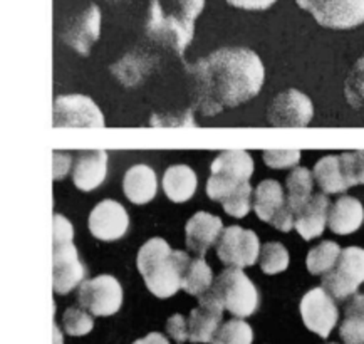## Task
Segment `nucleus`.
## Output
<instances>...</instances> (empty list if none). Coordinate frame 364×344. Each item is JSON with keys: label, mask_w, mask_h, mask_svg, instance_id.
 I'll return each instance as SVG.
<instances>
[{"label": "nucleus", "mask_w": 364, "mask_h": 344, "mask_svg": "<svg viewBox=\"0 0 364 344\" xmlns=\"http://www.w3.org/2000/svg\"><path fill=\"white\" fill-rule=\"evenodd\" d=\"M203 7L205 0H149L148 39L183 59L185 49L193 39L195 21Z\"/></svg>", "instance_id": "obj_2"}, {"label": "nucleus", "mask_w": 364, "mask_h": 344, "mask_svg": "<svg viewBox=\"0 0 364 344\" xmlns=\"http://www.w3.org/2000/svg\"><path fill=\"white\" fill-rule=\"evenodd\" d=\"M217 255L228 267H252L260 255L259 237L239 225L227 227L217 242Z\"/></svg>", "instance_id": "obj_11"}, {"label": "nucleus", "mask_w": 364, "mask_h": 344, "mask_svg": "<svg viewBox=\"0 0 364 344\" xmlns=\"http://www.w3.org/2000/svg\"><path fill=\"white\" fill-rule=\"evenodd\" d=\"M328 344H338V343H328Z\"/></svg>", "instance_id": "obj_42"}, {"label": "nucleus", "mask_w": 364, "mask_h": 344, "mask_svg": "<svg viewBox=\"0 0 364 344\" xmlns=\"http://www.w3.org/2000/svg\"><path fill=\"white\" fill-rule=\"evenodd\" d=\"M210 171L212 175L207 181V195L222 203L249 183L254 173V160L244 150L222 151L213 160Z\"/></svg>", "instance_id": "obj_5"}, {"label": "nucleus", "mask_w": 364, "mask_h": 344, "mask_svg": "<svg viewBox=\"0 0 364 344\" xmlns=\"http://www.w3.org/2000/svg\"><path fill=\"white\" fill-rule=\"evenodd\" d=\"M252 339L254 333L245 321L230 319L218 328L212 344H252Z\"/></svg>", "instance_id": "obj_31"}, {"label": "nucleus", "mask_w": 364, "mask_h": 344, "mask_svg": "<svg viewBox=\"0 0 364 344\" xmlns=\"http://www.w3.org/2000/svg\"><path fill=\"white\" fill-rule=\"evenodd\" d=\"M208 292L237 318H249L259 308V291L242 269L227 267Z\"/></svg>", "instance_id": "obj_6"}, {"label": "nucleus", "mask_w": 364, "mask_h": 344, "mask_svg": "<svg viewBox=\"0 0 364 344\" xmlns=\"http://www.w3.org/2000/svg\"><path fill=\"white\" fill-rule=\"evenodd\" d=\"M344 95L351 108L364 118V58L354 64L344 82Z\"/></svg>", "instance_id": "obj_30"}, {"label": "nucleus", "mask_w": 364, "mask_h": 344, "mask_svg": "<svg viewBox=\"0 0 364 344\" xmlns=\"http://www.w3.org/2000/svg\"><path fill=\"white\" fill-rule=\"evenodd\" d=\"M286 187L287 208L294 213V217H296L297 213L306 207V203L312 198L314 176H312V173L307 168L297 166V168H294L291 173H289L286 180Z\"/></svg>", "instance_id": "obj_25"}, {"label": "nucleus", "mask_w": 364, "mask_h": 344, "mask_svg": "<svg viewBox=\"0 0 364 344\" xmlns=\"http://www.w3.org/2000/svg\"><path fill=\"white\" fill-rule=\"evenodd\" d=\"M129 227L126 208L114 200H102L92 208L90 215V230L92 237L102 242L121 239Z\"/></svg>", "instance_id": "obj_16"}, {"label": "nucleus", "mask_w": 364, "mask_h": 344, "mask_svg": "<svg viewBox=\"0 0 364 344\" xmlns=\"http://www.w3.org/2000/svg\"><path fill=\"white\" fill-rule=\"evenodd\" d=\"M301 158V151L299 150H274L264 153L265 165L270 168H289V166H296Z\"/></svg>", "instance_id": "obj_36"}, {"label": "nucleus", "mask_w": 364, "mask_h": 344, "mask_svg": "<svg viewBox=\"0 0 364 344\" xmlns=\"http://www.w3.org/2000/svg\"><path fill=\"white\" fill-rule=\"evenodd\" d=\"M223 232V224L217 215L208 212H197L186 222V247L197 257H203L212 245H215Z\"/></svg>", "instance_id": "obj_19"}, {"label": "nucleus", "mask_w": 364, "mask_h": 344, "mask_svg": "<svg viewBox=\"0 0 364 344\" xmlns=\"http://www.w3.org/2000/svg\"><path fill=\"white\" fill-rule=\"evenodd\" d=\"M163 190L175 203H183L197 192V175L186 165L170 166L163 175Z\"/></svg>", "instance_id": "obj_24"}, {"label": "nucleus", "mask_w": 364, "mask_h": 344, "mask_svg": "<svg viewBox=\"0 0 364 344\" xmlns=\"http://www.w3.org/2000/svg\"><path fill=\"white\" fill-rule=\"evenodd\" d=\"M53 338H54V344H63V334H60V331H59V328L55 326H53Z\"/></svg>", "instance_id": "obj_41"}, {"label": "nucleus", "mask_w": 364, "mask_h": 344, "mask_svg": "<svg viewBox=\"0 0 364 344\" xmlns=\"http://www.w3.org/2000/svg\"><path fill=\"white\" fill-rule=\"evenodd\" d=\"M77 301L92 316H113L123 304V287L118 279L102 274L79 286Z\"/></svg>", "instance_id": "obj_9"}, {"label": "nucleus", "mask_w": 364, "mask_h": 344, "mask_svg": "<svg viewBox=\"0 0 364 344\" xmlns=\"http://www.w3.org/2000/svg\"><path fill=\"white\" fill-rule=\"evenodd\" d=\"M289 267V252L279 242H267L260 249V269L264 274L284 272Z\"/></svg>", "instance_id": "obj_32"}, {"label": "nucleus", "mask_w": 364, "mask_h": 344, "mask_svg": "<svg viewBox=\"0 0 364 344\" xmlns=\"http://www.w3.org/2000/svg\"><path fill=\"white\" fill-rule=\"evenodd\" d=\"M73 224L66 217L54 213L53 217V291L55 294H69L82 284L86 269L79 260L77 249L73 244Z\"/></svg>", "instance_id": "obj_4"}, {"label": "nucleus", "mask_w": 364, "mask_h": 344, "mask_svg": "<svg viewBox=\"0 0 364 344\" xmlns=\"http://www.w3.org/2000/svg\"><path fill=\"white\" fill-rule=\"evenodd\" d=\"M223 316V306L210 292L200 297L198 308L190 313L188 323V341L191 343H212L218 331Z\"/></svg>", "instance_id": "obj_17"}, {"label": "nucleus", "mask_w": 364, "mask_h": 344, "mask_svg": "<svg viewBox=\"0 0 364 344\" xmlns=\"http://www.w3.org/2000/svg\"><path fill=\"white\" fill-rule=\"evenodd\" d=\"M364 282V249L346 247L341 250V255L333 267V271L324 274L323 289L334 301H344L356 296L358 287Z\"/></svg>", "instance_id": "obj_7"}, {"label": "nucleus", "mask_w": 364, "mask_h": 344, "mask_svg": "<svg viewBox=\"0 0 364 344\" xmlns=\"http://www.w3.org/2000/svg\"><path fill=\"white\" fill-rule=\"evenodd\" d=\"M69 166H71V155L64 153H54V180H63L66 176Z\"/></svg>", "instance_id": "obj_39"}, {"label": "nucleus", "mask_w": 364, "mask_h": 344, "mask_svg": "<svg viewBox=\"0 0 364 344\" xmlns=\"http://www.w3.org/2000/svg\"><path fill=\"white\" fill-rule=\"evenodd\" d=\"M166 333L180 344L188 341V323L181 314H173L166 323Z\"/></svg>", "instance_id": "obj_37"}, {"label": "nucleus", "mask_w": 364, "mask_h": 344, "mask_svg": "<svg viewBox=\"0 0 364 344\" xmlns=\"http://www.w3.org/2000/svg\"><path fill=\"white\" fill-rule=\"evenodd\" d=\"M254 210L260 220L274 225L277 230L287 234L294 229L296 217L287 208L286 195L279 181H260L254 193Z\"/></svg>", "instance_id": "obj_12"}, {"label": "nucleus", "mask_w": 364, "mask_h": 344, "mask_svg": "<svg viewBox=\"0 0 364 344\" xmlns=\"http://www.w3.org/2000/svg\"><path fill=\"white\" fill-rule=\"evenodd\" d=\"M190 259L183 250H173L166 240L155 237L139 249L136 266L149 292L168 299L181 289V279Z\"/></svg>", "instance_id": "obj_3"}, {"label": "nucleus", "mask_w": 364, "mask_h": 344, "mask_svg": "<svg viewBox=\"0 0 364 344\" xmlns=\"http://www.w3.org/2000/svg\"><path fill=\"white\" fill-rule=\"evenodd\" d=\"M108 173V153L105 150H86L77 153L76 165H74L73 180L77 190L92 192L101 187Z\"/></svg>", "instance_id": "obj_20"}, {"label": "nucleus", "mask_w": 364, "mask_h": 344, "mask_svg": "<svg viewBox=\"0 0 364 344\" xmlns=\"http://www.w3.org/2000/svg\"><path fill=\"white\" fill-rule=\"evenodd\" d=\"M227 2L244 11H267L277 0H227Z\"/></svg>", "instance_id": "obj_38"}, {"label": "nucleus", "mask_w": 364, "mask_h": 344, "mask_svg": "<svg viewBox=\"0 0 364 344\" xmlns=\"http://www.w3.org/2000/svg\"><path fill=\"white\" fill-rule=\"evenodd\" d=\"M223 210H225L230 217L244 218L252 208V187L247 183L242 187L239 192H235L232 197H228L225 202H222Z\"/></svg>", "instance_id": "obj_35"}, {"label": "nucleus", "mask_w": 364, "mask_h": 344, "mask_svg": "<svg viewBox=\"0 0 364 344\" xmlns=\"http://www.w3.org/2000/svg\"><path fill=\"white\" fill-rule=\"evenodd\" d=\"M339 161L348 188L364 185V151H344Z\"/></svg>", "instance_id": "obj_33"}, {"label": "nucleus", "mask_w": 364, "mask_h": 344, "mask_svg": "<svg viewBox=\"0 0 364 344\" xmlns=\"http://www.w3.org/2000/svg\"><path fill=\"white\" fill-rule=\"evenodd\" d=\"M156 173L148 165H134L126 171L123 178V192L126 198L136 205L151 202L156 195Z\"/></svg>", "instance_id": "obj_22"}, {"label": "nucleus", "mask_w": 364, "mask_h": 344, "mask_svg": "<svg viewBox=\"0 0 364 344\" xmlns=\"http://www.w3.org/2000/svg\"><path fill=\"white\" fill-rule=\"evenodd\" d=\"M193 79L191 109L203 116H215L235 108L259 95L265 69L254 50L223 48L186 66Z\"/></svg>", "instance_id": "obj_1"}, {"label": "nucleus", "mask_w": 364, "mask_h": 344, "mask_svg": "<svg viewBox=\"0 0 364 344\" xmlns=\"http://www.w3.org/2000/svg\"><path fill=\"white\" fill-rule=\"evenodd\" d=\"M133 344H170V343H168V339L160 333H149L148 336L138 339V341H134Z\"/></svg>", "instance_id": "obj_40"}, {"label": "nucleus", "mask_w": 364, "mask_h": 344, "mask_svg": "<svg viewBox=\"0 0 364 344\" xmlns=\"http://www.w3.org/2000/svg\"><path fill=\"white\" fill-rule=\"evenodd\" d=\"M344 344H364V296L356 294L346 306L344 321L339 326Z\"/></svg>", "instance_id": "obj_27"}, {"label": "nucleus", "mask_w": 364, "mask_h": 344, "mask_svg": "<svg viewBox=\"0 0 364 344\" xmlns=\"http://www.w3.org/2000/svg\"><path fill=\"white\" fill-rule=\"evenodd\" d=\"M312 176H314L317 187L323 190L324 195L344 193L348 190L343 171H341L339 156L329 155L321 158L312 170Z\"/></svg>", "instance_id": "obj_26"}, {"label": "nucleus", "mask_w": 364, "mask_h": 344, "mask_svg": "<svg viewBox=\"0 0 364 344\" xmlns=\"http://www.w3.org/2000/svg\"><path fill=\"white\" fill-rule=\"evenodd\" d=\"M64 331L69 336H84V334L91 333L95 328V321L84 309L69 308L63 316Z\"/></svg>", "instance_id": "obj_34"}, {"label": "nucleus", "mask_w": 364, "mask_h": 344, "mask_svg": "<svg viewBox=\"0 0 364 344\" xmlns=\"http://www.w3.org/2000/svg\"><path fill=\"white\" fill-rule=\"evenodd\" d=\"M101 32V11L100 7L91 4L86 11L69 18L60 29V39L73 48L77 54L86 58L90 55L91 48L97 43Z\"/></svg>", "instance_id": "obj_15"}, {"label": "nucleus", "mask_w": 364, "mask_h": 344, "mask_svg": "<svg viewBox=\"0 0 364 344\" xmlns=\"http://www.w3.org/2000/svg\"><path fill=\"white\" fill-rule=\"evenodd\" d=\"M54 128H102L105 116L91 97L82 95L58 96L53 109Z\"/></svg>", "instance_id": "obj_10"}, {"label": "nucleus", "mask_w": 364, "mask_h": 344, "mask_svg": "<svg viewBox=\"0 0 364 344\" xmlns=\"http://www.w3.org/2000/svg\"><path fill=\"white\" fill-rule=\"evenodd\" d=\"M301 316L309 331L328 338L338 324L339 311L333 297L323 287H314L302 297Z\"/></svg>", "instance_id": "obj_14"}, {"label": "nucleus", "mask_w": 364, "mask_h": 344, "mask_svg": "<svg viewBox=\"0 0 364 344\" xmlns=\"http://www.w3.org/2000/svg\"><path fill=\"white\" fill-rule=\"evenodd\" d=\"M314 116V106L304 92L297 90L284 91L269 104L267 121L279 128H304Z\"/></svg>", "instance_id": "obj_13"}, {"label": "nucleus", "mask_w": 364, "mask_h": 344, "mask_svg": "<svg viewBox=\"0 0 364 344\" xmlns=\"http://www.w3.org/2000/svg\"><path fill=\"white\" fill-rule=\"evenodd\" d=\"M161 58L155 50L146 48H136L123 55L118 63L111 66V72L118 77V81L126 87L141 85L144 77L155 72Z\"/></svg>", "instance_id": "obj_18"}, {"label": "nucleus", "mask_w": 364, "mask_h": 344, "mask_svg": "<svg viewBox=\"0 0 364 344\" xmlns=\"http://www.w3.org/2000/svg\"><path fill=\"white\" fill-rule=\"evenodd\" d=\"M311 12L317 24L328 29L348 31L364 24V0H296Z\"/></svg>", "instance_id": "obj_8"}, {"label": "nucleus", "mask_w": 364, "mask_h": 344, "mask_svg": "<svg viewBox=\"0 0 364 344\" xmlns=\"http://www.w3.org/2000/svg\"><path fill=\"white\" fill-rule=\"evenodd\" d=\"M341 249L338 244L333 240H324L319 245H316L314 249H311L307 252L306 266L312 276H321V274H328L333 271V267L338 262Z\"/></svg>", "instance_id": "obj_29"}, {"label": "nucleus", "mask_w": 364, "mask_h": 344, "mask_svg": "<svg viewBox=\"0 0 364 344\" xmlns=\"http://www.w3.org/2000/svg\"><path fill=\"white\" fill-rule=\"evenodd\" d=\"M213 284V272L203 257H193L190 259L188 266H186L183 272V279H181V289L186 294L202 297L205 292L210 291Z\"/></svg>", "instance_id": "obj_28"}, {"label": "nucleus", "mask_w": 364, "mask_h": 344, "mask_svg": "<svg viewBox=\"0 0 364 344\" xmlns=\"http://www.w3.org/2000/svg\"><path fill=\"white\" fill-rule=\"evenodd\" d=\"M329 227L334 234L348 235L356 232L364 222V207L358 198L341 197L329 210Z\"/></svg>", "instance_id": "obj_23"}, {"label": "nucleus", "mask_w": 364, "mask_h": 344, "mask_svg": "<svg viewBox=\"0 0 364 344\" xmlns=\"http://www.w3.org/2000/svg\"><path fill=\"white\" fill-rule=\"evenodd\" d=\"M331 202L328 195L316 193L306 203V207L296 215L294 229L304 240H312L323 234L329 220Z\"/></svg>", "instance_id": "obj_21"}]
</instances>
